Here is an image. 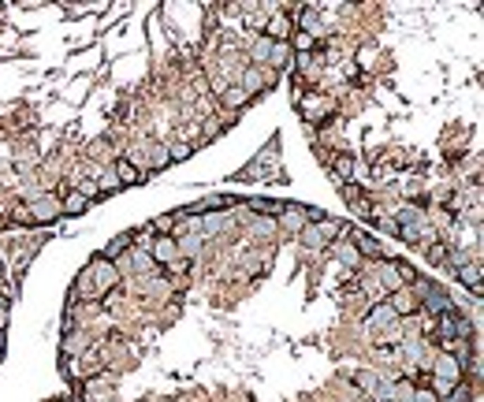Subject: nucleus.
Returning a JSON list of instances; mask_svg holds the SVG:
<instances>
[{
  "mask_svg": "<svg viewBox=\"0 0 484 402\" xmlns=\"http://www.w3.org/2000/svg\"><path fill=\"white\" fill-rule=\"evenodd\" d=\"M328 250H332V257H335V261H343L347 268H358L361 265V257H358V250H354V246H350L343 235H339L332 246H328Z\"/></svg>",
  "mask_w": 484,
  "mask_h": 402,
  "instance_id": "21",
  "label": "nucleus"
},
{
  "mask_svg": "<svg viewBox=\"0 0 484 402\" xmlns=\"http://www.w3.org/2000/svg\"><path fill=\"white\" fill-rule=\"evenodd\" d=\"M454 276H459V283H466V287L473 291V294H480V261H469V265H462L459 272H454Z\"/></svg>",
  "mask_w": 484,
  "mask_h": 402,
  "instance_id": "22",
  "label": "nucleus"
},
{
  "mask_svg": "<svg viewBox=\"0 0 484 402\" xmlns=\"http://www.w3.org/2000/svg\"><path fill=\"white\" fill-rule=\"evenodd\" d=\"M127 257H130V268H138V272H142V276H149V272L156 268V265H153V257H149L146 250H130Z\"/></svg>",
  "mask_w": 484,
  "mask_h": 402,
  "instance_id": "28",
  "label": "nucleus"
},
{
  "mask_svg": "<svg viewBox=\"0 0 484 402\" xmlns=\"http://www.w3.org/2000/svg\"><path fill=\"white\" fill-rule=\"evenodd\" d=\"M142 291H146V294H168L172 287H168V279H146V283H142Z\"/></svg>",
  "mask_w": 484,
  "mask_h": 402,
  "instance_id": "37",
  "label": "nucleus"
},
{
  "mask_svg": "<svg viewBox=\"0 0 484 402\" xmlns=\"http://www.w3.org/2000/svg\"><path fill=\"white\" fill-rule=\"evenodd\" d=\"M101 369H104V361L97 350H86L78 358H63V376L68 380H94V376H101Z\"/></svg>",
  "mask_w": 484,
  "mask_h": 402,
  "instance_id": "5",
  "label": "nucleus"
},
{
  "mask_svg": "<svg viewBox=\"0 0 484 402\" xmlns=\"http://www.w3.org/2000/svg\"><path fill=\"white\" fill-rule=\"evenodd\" d=\"M339 198H343L347 205L358 201V198H361V187H358V183H339Z\"/></svg>",
  "mask_w": 484,
  "mask_h": 402,
  "instance_id": "35",
  "label": "nucleus"
},
{
  "mask_svg": "<svg viewBox=\"0 0 484 402\" xmlns=\"http://www.w3.org/2000/svg\"><path fill=\"white\" fill-rule=\"evenodd\" d=\"M216 134H220V120H205V127H201V142L216 138Z\"/></svg>",
  "mask_w": 484,
  "mask_h": 402,
  "instance_id": "39",
  "label": "nucleus"
},
{
  "mask_svg": "<svg viewBox=\"0 0 484 402\" xmlns=\"http://www.w3.org/2000/svg\"><path fill=\"white\" fill-rule=\"evenodd\" d=\"M82 279H86L89 287H94V291L101 294V298H108V294H112V291H116V287H120V283H123V272L116 268L112 261H104V257L97 253L94 261L86 265V272H82Z\"/></svg>",
  "mask_w": 484,
  "mask_h": 402,
  "instance_id": "1",
  "label": "nucleus"
},
{
  "mask_svg": "<svg viewBox=\"0 0 484 402\" xmlns=\"http://www.w3.org/2000/svg\"><path fill=\"white\" fill-rule=\"evenodd\" d=\"M63 358H78V354H86V350H94V343H89V335L86 332H75L68 328V335H63Z\"/></svg>",
  "mask_w": 484,
  "mask_h": 402,
  "instance_id": "17",
  "label": "nucleus"
},
{
  "mask_svg": "<svg viewBox=\"0 0 484 402\" xmlns=\"http://www.w3.org/2000/svg\"><path fill=\"white\" fill-rule=\"evenodd\" d=\"M94 183H97V190L101 194H112V190H120V183H116V175H112V168H94Z\"/></svg>",
  "mask_w": 484,
  "mask_h": 402,
  "instance_id": "27",
  "label": "nucleus"
},
{
  "mask_svg": "<svg viewBox=\"0 0 484 402\" xmlns=\"http://www.w3.org/2000/svg\"><path fill=\"white\" fill-rule=\"evenodd\" d=\"M127 246H130V239H127V235H123V239H112V242H108V250H104L101 257H104V261H116V257H120V253L127 250Z\"/></svg>",
  "mask_w": 484,
  "mask_h": 402,
  "instance_id": "33",
  "label": "nucleus"
},
{
  "mask_svg": "<svg viewBox=\"0 0 484 402\" xmlns=\"http://www.w3.org/2000/svg\"><path fill=\"white\" fill-rule=\"evenodd\" d=\"M71 190H75V194H82L86 201L101 198V190H97V183H94V179H71Z\"/></svg>",
  "mask_w": 484,
  "mask_h": 402,
  "instance_id": "29",
  "label": "nucleus"
},
{
  "mask_svg": "<svg viewBox=\"0 0 484 402\" xmlns=\"http://www.w3.org/2000/svg\"><path fill=\"white\" fill-rule=\"evenodd\" d=\"M268 53H272V42H268L265 34H261V37H254V42H250V56H254V63H257V68H265Z\"/></svg>",
  "mask_w": 484,
  "mask_h": 402,
  "instance_id": "25",
  "label": "nucleus"
},
{
  "mask_svg": "<svg viewBox=\"0 0 484 402\" xmlns=\"http://www.w3.org/2000/svg\"><path fill=\"white\" fill-rule=\"evenodd\" d=\"M391 309H395V317H414V313H421V302L414 298L410 287H399V291H391Z\"/></svg>",
  "mask_w": 484,
  "mask_h": 402,
  "instance_id": "15",
  "label": "nucleus"
},
{
  "mask_svg": "<svg viewBox=\"0 0 484 402\" xmlns=\"http://www.w3.org/2000/svg\"><path fill=\"white\" fill-rule=\"evenodd\" d=\"M172 161H168V146H161V142H153V146L142 153V168H146V175L149 172H161V168H168Z\"/></svg>",
  "mask_w": 484,
  "mask_h": 402,
  "instance_id": "20",
  "label": "nucleus"
},
{
  "mask_svg": "<svg viewBox=\"0 0 484 402\" xmlns=\"http://www.w3.org/2000/svg\"><path fill=\"white\" fill-rule=\"evenodd\" d=\"M112 175H116V183H120V187H135V183H142V179H146V175H142L138 168L127 161V157H116V164H112Z\"/></svg>",
  "mask_w": 484,
  "mask_h": 402,
  "instance_id": "19",
  "label": "nucleus"
},
{
  "mask_svg": "<svg viewBox=\"0 0 484 402\" xmlns=\"http://www.w3.org/2000/svg\"><path fill=\"white\" fill-rule=\"evenodd\" d=\"M309 220H321L317 209H306V205H283V213L276 216V227L287 231V235H298Z\"/></svg>",
  "mask_w": 484,
  "mask_h": 402,
  "instance_id": "8",
  "label": "nucleus"
},
{
  "mask_svg": "<svg viewBox=\"0 0 484 402\" xmlns=\"http://www.w3.org/2000/svg\"><path fill=\"white\" fill-rule=\"evenodd\" d=\"M287 45H291V53H294V49H298V53H309V49L317 45V34H309V30H294Z\"/></svg>",
  "mask_w": 484,
  "mask_h": 402,
  "instance_id": "26",
  "label": "nucleus"
},
{
  "mask_svg": "<svg viewBox=\"0 0 484 402\" xmlns=\"http://www.w3.org/2000/svg\"><path fill=\"white\" fill-rule=\"evenodd\" d=\"M469 398H473V391H469V387H466V384H459V387H454V391H451V395H443L440 402H469Z\"/></svg>",
  "mask_w": 484,
  "mask_h": 402,
  "instance_id": "36",
  "label": "nucleus"
},
{
  "mask_svg": "<svg viewBox=\"0 0 484 402\" xmlns=\"http://www.w3.org/2000/svg\"><path fill=\"white\" fill-rule=\"evenodd\" d=\"M26 216H30V224H49V220H56V216H63L60 213V194H30L26 198Z\"/></svg>",
  "mask_w": 484,
  "mask_h": 402,
  "instance_id": "4",
  "label": "nucleus"
},
{
  "mask_svg": "<svg viewBox=\"0 0 484 402\" xmlns=\"http://www.w3.org/2000/svg\"><path fill=\"white\" fill-rule=\"evenodd\" d=\"M395 309H391L387 302H376L369 313H365V332H387V328H395Z\"/></svg>",
  "mask_w": 484,
  "mask_h": 402,
  "instance_id": "12",
  "label": "nucleus"
},
{
  "mask_svg": "<svg viewBox=\"0 0 484 402\" xmlns=\"http://www.w3.org/2000/svg\"><path fill=\"white\" fill-rule=\"evenodd\" d=\"M268 37V42H291V34H294V19L287 15L283 8H272V19L265 23V30H261Z\"/></svg>",
  "mask_w": 484,
  "mask_h": 402,
  "instance_id": "11",
  "label": "nucleus"
},
{
  "mask_svg": "<svg viewBox=\"0 0 484 402\" xmlns=\"http://www.w3.org/2000/svg\"><path fill=\"white\" fill-rule=\"evenodd\" d=\"M410 402H440L433 387H414V398Z\"/></svg>",
  "mask_w": 484,
  "mask_h": 402,
  "instance_id": "38",
  "label": "nucleus"
},
{
  "mask_svg": "<svg viewBox=\"0 0 484 402\" xmlns=\"http://www.w3.org/2000/svg\"><path fill=\"white\" fill-rule=\"evenodd\" d=\"M190 157H194V149L187 142H172V146H168V161H190Z\"/></svg>",
  "mask_w": 484,
  "mask_h": 402,
  "instance_id": "32",
  "label": "nucleus"
},
{
  "mask_svg": "<svg viewBox=\"0 0 484 402\" xmlns=\"http://www.w3.org/2000/svg\"><path fill=\"white\" fill-rule=\"evenodd\" d=\"M343 239H350V246L358 250L361 261H365V257H369V261H380V242H376L369 231H347Z\"/></svg>",
  "mask_w": 484,
  "mask_h": 402,
  "instance_id": "13",
  "label": "nucleus"
},
{
  "mask_svg": "<svg viewBox=\"0 0 484 402\" xmlns=\"http://www.w3.org/2000/svg\"><path fill=\"white\" fill-rule=\"evenodd\" d=\"M265 68L268 71H291L294 68V53H291V45L287 42H272V53H268V60H265Z\"/></svg>",
  "mask_w": 484,
  "mask_h": 402,
  "instance_id": "16",
  "label": "nucleus"
},
{
  "mask_svg": "<svg viewBox=\"0 0 484 402\" xmlns=\"http://www.w3.org/2000/svg\"><path fill=\"white\" fill-rule=\"evenodd\" d=\"M201 216V239H209V235H220V231H228L231 224H235V216L228 213V209H216V213H198Z\"/></svg>",
  "mask_w": 484,
  "mask_h": 402,
  "instance_id": "14",
  "label": "nucleus"
},
{
  "mask_svg": "<svg viewBox=\"0 0 484 402\" xmlns=\"http://www.w3.org/2000/svg\"><path fill=\"white\" fill-rule=\"evenodd\" d=\"M298 108H302L306 123H324L335 115V97L332 94H302L298 97Z\"/></svg>",
  "mask_w": 484,
  "mask_h": 402,
  "instance_id": "6",
  "label": "nucleus"
},
{
  "mask_svg": "<svg viewBox=\"0 0 484 402\" xmlns=\"http://www.w3.org/2000/svg\"><path fill=\"white\" fill-rule=\"evenodd\" d=\"M425 257H428V265H436V268H443V265H447V242L425 246Z\"/></svg>",
  "mask_w": 484,
  "mask_h": 402,
  "instance_id": "30",
  "label": "nucleus"
},
{
  "mask_svg": "<svg viewBox=\"0 0 484 402\" xmlns=\"http://www.w3.org/2000/svg\"><path fill=\"white\" fill-rule=\"evenodd\" d=\"M97 402H116V398H97Z\"/></svg>",
  "mask_w": 484,
  "mask_h": 402,
  "instance_id": "40",
  "label": "nucleus"
},
{
  "mask_svg": "<svg viewBox=\"0 0 484 402\" xmlns=\"http://www.w3.org/2000/svg\"><path fill=\"white\" fill-rule=\"evenodd\" d=\"M0 294H4V287H0Z\"/></svg>",
  "mask_w": 484,
  "mask_h": 402,
  "instance_id": "41",
  "label": "nucleus"
},
{
  "mask_svg": "<svg viewBox=\"0 0 484 402\" xmlns=\"http://www.w3.org/2000/svg\"><path fill=\"white\" fill-rule=\"evenodd\" d=\"M428 376L433 380H440V384H462V376H466V369H462V361L459 358H451V354H440V358H433V369H428Z\"/></svg>",
  "mask_w": 484,
  "mask_h": 402,
  "instance_id": "9",
  "label": "nucleus"
},
{
  "mask_svg": "<svg viewBox=\"0 0 484 402\" xmlns=\"http://www.w3.org/2000/svg\"><path fill=\"white\" fill-rule=\"evenodd\" d=\"M350 213H358V216H365V220H369V216H376V209H373V201L365 198V194H361L358 201H350Z\"/></svg>",
  "mask_w": 484,
  "mask_h": 402,
  "instance_id": "34",
  "label": "nucleus"
},
{
  "mask_svg": "<svg viewBox=\"0 0 484 402\" xmlns=\"http://www.w3.org/2000/svg\"><path fill=\"white\" fill-rule=\"evenodd\" d=\"M417 279V272L407 265V261H395V257H380L376 261V287L380 291H399V287H410Z\"/></svg>",
  "mask_w": 484,
  "mask_h": 402,
  "instance_id": "3",
  "label": "nucleus"
},
{
  "mask_svg": "<svg viewBox=\"0 0 484 402\" xmlns=\"http://www.w3.org/2000/svg\"><path fill=\"white\" fill-rule=\"evenodd\" d=\"M86 205H89V201L82 198V194L71 190V194H63V198H60V213H63V216H78V213H86Z\"/></svg>",
  "mask_w": 484,
  "mask_h": 402,
  "instance_id": "24",
  "label": "nucleus"
},
{
  "mask_svg": "<svg viewBox=\"0 0 484 402\" xmlns=\"http://www.w3.org/2000/svg\"><path fill=\"white\" fill-rule=\"evenodd\" d=\"M276 220H272V216H257L254 220V235H261V239H272V235H276Z\"/></svg>",
  "mask_w": 484,
  "mask_h": 402,
  "instance_id": "31",
  "label": "nucleus"
},
{
  "mask_svg": "<svg viewBox=\"0 0 484 402\" xmlns=\"http://www.w3.org/2000/svg\"><path fill=\"white\" fill-rule=\"evenodd\" d=\"M332 175H335V183H350V175H354V157H350V153H339V157L332 161Z\"/></svg>",
  "mask_w": 484,
  "mask_h": 402,
  "instance_id": "23",
  "label": "nucleus"
},
{
  "mask_svg": "<svg viewBox=\"0 0 484 402\" xmlns=\"http://www.w3.org/2000/svg\"><path fill=\"white\" fill-rule=\"evenodd\" d=\"M343 235V224L332 216H321V220H309V224L298 231V239H302L306 250H328V246Z\"/></svg>",
  "mask_w": 484,
  "mask_h": 402,
  "instance_id": "2",
  "label": "nucleus"
},
{
  "mask_svg": "<svg viewBox=\"0 0 484 402\" xmlns=\"http://www.w3.org/2000/svg\"><path fill=\"white\" fill-rule=\"evenodd\" d=\"M280 82V75L276 71H268V68H257V63H246L242 68V79H239V86L246 89V94H265V89H272Z\"/></svg>",
  "mask_w": 484,
  "mask_h": 402,
  "instance_id": "7",
  "label": "nucleus"
},
{
  "mask_svg": "<svg viewBox=\"0 0 484 402\" xmlns=\"http://www.w3.org/2000/svg\"><path fill=\"white\" fill-rule=\"evenodd\" d=\"M216 97H220V105H224L228 112H239V108L250 105V94H246V89H242L239 82H235V86H224Z\"/></svg>",
  "mask_w": 484,
  "mask_h": 402,
  "instance_id": "18",
  "label": "nucleus"
},
{
  "mask_svg": "<svg viewBox=\"0 0 484 402\" xmlns=\"http://www.w3.org/2000/svg\"><path fill=\"white\" fill-rule=\"evenodd\" d=\"M350 380H354V387H358V391L369 398V402H380V398H384V372H376V369H358L354 376H350Z\"/></svg>",
  "mask_w": 484,
  "mask_h": 402,
  "instance_id": "10",
  "label": "nucleus"
}]
</instances>
